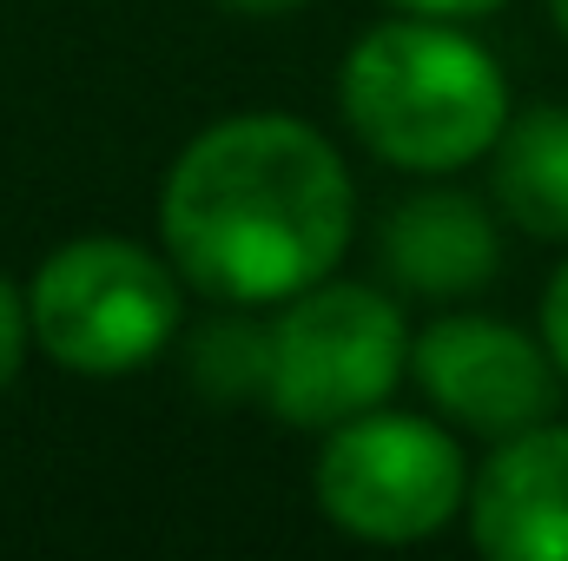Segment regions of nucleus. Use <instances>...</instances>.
I'll return each mask as SVG.
<instances>
[{
	"mask_svg": "<svg viewBox=\"0 0 568 561\" xmlns=\"http://www.w3.org/2000/svg\"><path fill=\"white\" fill-rule=\"evenodd\" d=\"M265 364H272V324H245V317H219L192 337V377L212 404H245L265 397Z\"/></svg>",
	"mask_w": 568,
	"mask_h": 561,
	"instance_id": "9d476101",
	"label": "nucleus"
},
{
	"mask_svg": "<svg viewBox=\"0 0 568 561\" xmlns=\"http://www.w3.org/2000/svg\"><path fill=\"white\" fill-rule=\"evenodd\" d=\"M469 542L489 561H568V422H529L469 476Z\"/></svg>",
	"mask_w": 568,
	"mask_h": 561,
	"instance_id": "0eeeda50",
	"label": "nucleus"
},
{
	"mask_svg": "<svg viewBox=\"0 0 568 561\" xmlns=\"http://www.w3.org/2000/svg\"><path fill=\"white\" fill-rule=\"evenodd\" d=\"M542 344H549V357H556V370L568 384V258L556 265V278L542 290Z\"/></svg>",
	"mask_w": 568,
	"mask_h": 561,
	"instance_id": "f8f14e48",
	"label": "nucleus"
},
{
	"mask_svg": "<svg viewBox=\"0 0 568 561\" xmlns=\"http://www.w3.org/2000/svg\"><path fill=\"white\" fill-rule=\"evenodd\" d=\"M27 350H33V310H27V290L0 272V397H7V384L20 377Z\"/></svg>",
	"mask_w": 568,
	"mask_h": 561,
	"instance_id": "9b49d317",
	"label": "nucleus"
},
{
	"mask_svg": "<svg viewBox=\"0 0 568 561\" xmlns=\"http://www.w3.org/2000/svg\"><path fill=\"white\" fill-rule=\"evenodd\" d=\"M225 7H239V13H291L304 0H225Z\"/></svg>",
	"mask_w": 568,
	"mask_h": 561,
	"instance_id": "4468645a",
	"label": "nucleus"
},
{
	"mask_svg": "<svg viewBox=\"0 0 568 561\" xmlns=\"http://www.w3.org/2000/svg\"><path fill=\"white\" fill-rule=\"evenodd\" d=\"M33 344L73 377L145 370L185 324V278L120 232L67 238L27 284Z\"/></svg>",
	"mask_w": 568,
	"mask_h": 561,
	"instance_id": "7ed1b4c3",
	"label": "nucleus"
},
{
	"mask_svg": "<svg viewBox=\"0 0 568 561\" xmlns=\"http://www.w3.org/2000/svg\"><path fill=\"white\" fill-rule=\"evenodd\" d=\"M410 377V317L397 297L371 284H331L284 297L272 317V364L265 404L291 429H337V422L384 410Z\"/></svg>",
	"mask_w": 568,
	"mask_h": 561,
	"instance_id": "20e7f679",
	"label": "nucleus"
},
{
	"mask_svg": "<svg viewBox=\"0 0 568 561\" xmlns=\"http://www.w3.org/2000/svg\"><path fill=\"white\" fill-rule=\"evenodd\" d=\"M311 489L331 529L377 549H404V542H429L463 516L469 462L443 422L410 410H364L324 429Z\"/></svg>",
	"mask_w": 568,
	"mask_h": 561,
	"instance_id": "39448f33",
	"label": "nucleus"
},
{
	"mask_svg": "<svg viewBox=\"0 0 568 561\" xmlns=\"http://www.w3.org/2000/svg\"><path fill=\"white\" fill-rule=\"evenodd\" d=\"M549 20L562 27V40H568V0H549Z\"/></svg>",
	"mask_w": 568,
	"mask_h": 561,
	"instance_id": "2eb2a0df",
	"label": "nucleus"
},
{
	"mask_svg": "<svg viewBox=\"0 0 568 561\" xmlns=\"http://www.w3.org/2000/svg\"><path fill=\"white\" fill-rule=\"evenodd\" d=\"M377 258L397 290L410 297H469L496 278L503 265V245H496V212L476 198V192H456V185H429L410 192L384 232H377Z\"/></svg>",
	"mask_w": 568,
	"mask_h": 561,
	"instance_id": "6e6552de",
	"label": "nucleus"
},
{
	"mask_svg": "<svg viewBox=\"0 0 568 561\" xmlns=\"http://www.w3.org/2000/svg\"><path fill=\"white\" fill-rule=\"evenodd\" d=\"M344 126L397 172H463L489 159L509 126V80L483 40L456 20H384L371 27L337 73Z\"/></svg>",
	"mask_w": 568,
	"mask_h": 561,
	"instance_id": "f03ea898",
	"label": "nucleus"
},
{
	"mask_svg": "<svg viewBox=\"0 0 568 561\" xmlns=\"http://www.w3.org/2000/svg\"><path fill=\"white\" fill-rule=\"evenodd\" d=\"M489 198L516 232L568 245V106L509 113L489 145Z\"/></svg>",
	"mask_w": 568,
	"mask_h": 561,
	"instance_id": "1a4fd4ad",
	"label": "nucleus"
},
{
	"mask_svg": "<svg viewBox=\"0 0 568 561\" xmlns=\"http://www.w3.org/2000/svg\"><path fill=\"white\" fill-rule=\"evenodd\" d=\"M390 7L429 13V20H476V13H496V7H509V0H390Z\"/></svg>",
	"mask_w": 568,
	"mask_h": 561,
	"instance_id": "ddd939ff",
	"label": "nucleus"
},
{
	"mask_svg": "<svg viewBox=\"0 0 568 561\" xmlns=\"http://www.w3.org/2000/svg\"><path fill=\"white\" fill-rule=\"evenodd\" d=\"M410 377L449 422L496 442L556 417V384H562L542 337L476 310H449L410 337Z\"/></svg>",
	"mask_w": 568,
	"mask_h": 561,
	"instance_id": "423d86ee",
	"label": "nucleus"
},
{
	"mask_svg": "<svg viewBox=\"0 0 568 561\" xmlns=\"http://www.w3.org/2000/svg\"><path fill=\"white\" fill-rule=\"evenodd\" d=\"M357 232L351 165L311 120L232 113L165 172L159 238L179 278L232 310L284 304L337 272Z\"/></svg>",
	"mask_w": 568,
	"mask_h": 561,
	"instance_id": "f257e3e1",
	"label": "nucleus"
}]
</instances>
